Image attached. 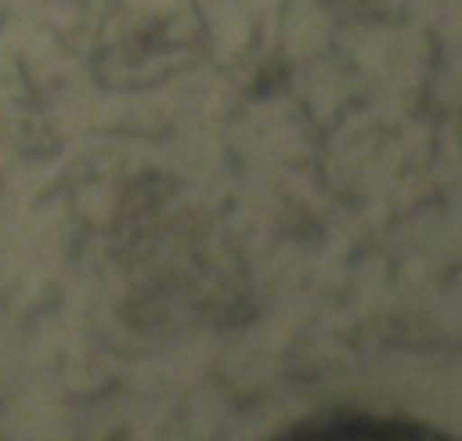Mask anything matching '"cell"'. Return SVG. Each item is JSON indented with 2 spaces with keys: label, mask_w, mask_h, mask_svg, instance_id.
Wrapping results in <instances>:
<instances>
[{
  "label": "cell",
  "mask_w": 462,
  "mask_h": 441,
  "mask_svg": "<svg viewBox=\"0 0 462 441\" xmlns=\"http://www.w3.org/2000/svg\"><path fill=\"white\" fill-rule=\"evenodd\" d=\"M303 437H361V434H375V437H426V430L419 427H397V423H372V419H328V427H303Z\"/></svg>",
  "instance_id": "1"
}]
</instances>
